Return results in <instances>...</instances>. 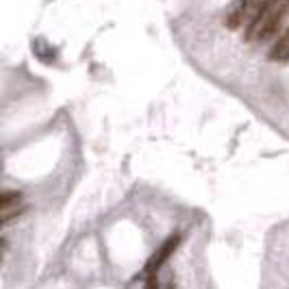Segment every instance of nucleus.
I'll return each mask as SVG.
<instances>
[{"label": "nucleus", "mask_w": 289, "mask_h": 289, "mask_svg": "<svg viewBox=\"0 0 289 289\" xmlns=\"http://www.w3.org/2000/svg\"><path fill=\"white\" fill-rule=\"evenodd\" d=\"M287 13H289V0H281L272 11H269L263 20H261V24H259V28H257V33H255V37H252V42H259V44H263V42H269L272 37L278 33V28L283 26V22H285V17H287Z\"/></svg>", "instance_id": "1"}, {"label": "nucleus", "mask_w": 289, "mask_h": 289, "mask_svg": "<svg viewBox=\"0 0 289 289\" xmlns=\"http://www.w3.org/2000/svg\"><path fill=\"white\" fill-rule=\"evenodd\" d=\"M180 242H183V237L178 235V233H174V235H170L166 242L161 244V248L159 250H155V255L150 257V261L146 263V267H143V274L146 276H152V274H157L159 272V267L168 261V259L176 252V248L180 246Z\"/></svg>", "instance_id": "2"}, {"label": "nucleus", "mask_w": 289, "mask_h": 289, "mask_svg": "<svg viewBox=\"0 0 289 289\" xmlns=\"http://www.w3.org/2000/svg\"><path fill=\"white\" fill-rule=\"evenodd\" d=\"M281 3V0H255L252 7H250V13H248V22L244 28V40L246 42H252V37L257 33L259 24H261L263 17L272 11V9Z\"/></svg>", "instance_id": "3"}, {"label": "nucleus", "mask_w": 289, "mask_h": 289, "mask_svg": "<svg viewBox=\"0 0 289 289\" xmlns=\"http://www.w3.org/2000/svg\"><path fill=\"white\" fill-rule=\"evenodd\" d=\"M267 59L272 61V63H285V61H289V28L274 42V46L269 48Z\"/></svg>", "instance_id": "4"}, {"label": "nucleus", "mask_w": 289, "mask_h": 289, "mask_svg": "<svg viewBox=\"0 0 289 289\" xmlns=\"http://www.w3.org/2000/svg\"><path fill=\"white\" fill-rule=\"evenodd\" d=\"M20 200H22V194H20V191H5V194H3V200H0V202H3V211L11 209V205L17 207V202H20Z\"/></svg>", "instance_id": "5"}, {"label": "nucleus", "mask_w": 289, "mask_h": 289, "mask_svg": "<svg viewBox=\"0 0 289 289\" xmlns=\"http://www.w3.org/2000/svg\"><path fill=\"white\" fill-rule=\"evenodd\" d=\"M166 289H176V285H174V283H172V281H170V283H168V287H166Z\"/></svg>", "instance_id": "6"}]
</instances>
